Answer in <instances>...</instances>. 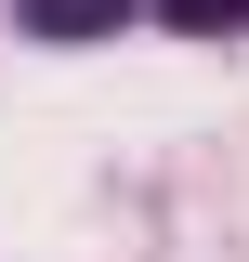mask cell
Wrapping results in <instances>:
<instances>
[{
  "label": "cell",
  "instance_id": "cell-1",
  "mask_svg": "<svg viewBox=\"0 0 249 262\" xmlns=\"http://www.w3.org/2000/svg\"><path fill=\"white\" fill-rule=\"evenodd\" d=\"M131 0H27V39H118Z\"/></svg>",
  "mask_w": 249,
  "mask_h": 262
},
{
  "label": "cell",
  "instance_id": "cell-2",
  "mask_svg": "<svg viewBox=\"0 0 249 262\" xmlns=\"http://www.w3.org/2000/svg\"><path fill=\"white\" fill-rule=\"evenodd\" d=\"M171 27H249V0H171Z\"/></svg>",
  "mask_w": 249,
  "mask_h": 262
}]
</instances>
